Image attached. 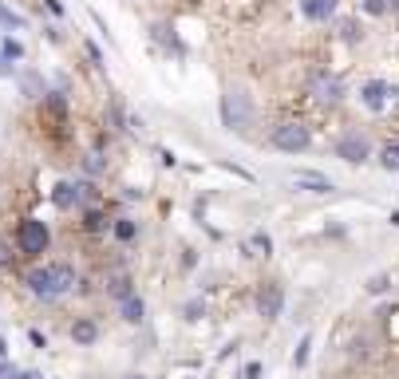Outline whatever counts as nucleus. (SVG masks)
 <instances>
[{"label": "nucleus", "instance_id": "5", "mask_svg": "<svg viewBox=\"0 0 399 379\" xmlns=\"http://www.w3.org/2000/svg\"><path fill=\"white\" fill-rule=\"evenodd\" d=\"M265 143H269L277 154H300V151H308V146H313V126L300 123V118H285V123H277L269 131V138H265Z\"/></svg>", "mask_w": 399, "mask_h": 379}, {"label": "nucleus", "instance_id": "15", "mask_svg": "<svg viewBox=\"0 0 399 379\" xmlns=\"http://www.w3.org/2000/svg\"><path fill=\"white\" fill-rule=\"evenodd\" d=\"M71 344H76V348H91V344H99V324H95L91 316H79V320L71 324Z\"/></svg>", "mask_w": 399, "mask_h": 379}, {"label": "nucleus", "instance_id": "2", "mask_svg": "<svg viewBox=\"0 0 399 379\" xmlns=\"http://www.w3.org/2000/svg\"><path fill=\"white\" fill-rule=\"evenodd\" d=\"M253 123H257L253 95H249L241 84L226 87V91H221V126L233 131V135H249V126H253Z\"/></svg>", "mask_w": 399, "mask_h": 379}, {"label": "nucleus", "instance_id": "36", "mask_svg": "<svg viewBox=\"0 0 399 379\" xmlns=\"http://www.w3.org/2000/svg\"><path fill=\"white\" fill-rule=\"evenodd\" d=\"M28 340H32V344H36V348H48V336H44V332H36V328H32V332H28Z\"/></svg>", "mask_w": 399, "mask_h": 379}, {"label": "nucleus", "instance_id": "3", "mask_svg": "<svg viewBox=\"0 0 399 379\" xmlns=\"http://www.w3.org/2000/svg\"><path fill=\"white\" fill-rule=\"evenodd\" d=\"M12 245H16L20 257H28V261H40L44 253L51 249V229H48V221L24 218L16 226V233H12Z\"/></svg>", "mask_w": 399, "mask_h": 379}, {"label": "nucleus", "instance_id": "24", "mask_svg": "<svg viewBox=\"0 0 399 379\" xmlns=\"http://www.w3.org/2000/svg\"><path fill=\"white\" fill-rule=\"evenodd\" d=\"M182 316H186L190 324H198V320H202V316H206V300H202V296H194V300H186V304H182Z\"/></svg>", "mask_w": 399, "mask_h": 379}, {"label": "nucleus", "instance_id": "11", "mask_svg": "<svg viewBox=\"0 0 399 379\" xmlns=\"http://www.w3.org/2000/svg\"><path fill=\"white\" fill-rule=\"evenodd\" d=\"M297 9L308 24H328V20H336L340 0H297Z\"/></svg>", "mask_w": 399, "mask_h": 379}, {"label": "nucleus", "instance_id": "19", "mask_svg": "<svg viewBox=\"0 0 399 379\" xmlns=\"http://www.w3.org/2000/svg\"><path fill=\"white\" fill-rule=\"evenodd\" d=\"M246 253H253V257H273V237L265 233V229H253V233H249Z\"/></svg>", "mask_w": 399, "mask_h": 379}, {"label": "nucleus", "instance_id": "35", "mask_svg": "<svg viewBox=\"0 0 399 379\" xmlns=\"http://www.w3.org/2000/svg\"><path fill=\"white\" fill-rule=\"evenodd\" d=\"M44 36H48V44H64V36H60V28H56V24L44 28Z\"/></svg>", "mask_w": 399, "mask_h": 379}, {"label": "nucleus", "instance_id": "37", "mask_svg": "<svg viewBox=\"0 0 399 379\" xmlns=\"http://www.w3.org/2000/svg\"><path fill=\"white\" fill-rule=\"evenodd\" d=\"M241 375H246V379H257V375H261V363H246V371H241Z\"/></svg>", "mask_w": 399, "mask_h": 379}, {"label": "nucleus", "instance_id": "38", "mask_svg": "<svg viewBox=\"0 0 399 379\" xmlns=\"http://www.w3.org/2000/svg\"><path fill=\"white\" fill-rule=\"evenodd\" d=\"M388 226H391V229H399V210H391V213H388Z\"/></svg>", "mask_w": 399, "mask_h": 379}, {"label": "nucleus", "instance_id": "33", "mask_svg": "<svg viewBox=\"0 0 399 379\" xmlns=\"http://www.w3.org/2000/svg\"><path fill=\"white\" fill-rule=\"evenodd\" d=\"M44 9H48L51 16H56V20H64V16H68V9H64L60 0H44Z\"/></svg>", "mask_w": 399, "mask_h": 379}, {"label": "nucleus", "instance_id": "22", "mask_svg": "<svg viewBox=\"0 0 399 379\" xmlns=\"http://www.w3.org/2000/svg\"><path fill=\"white\" fill-rule=\"evenodd\" d=\"M340 40H344V44H360V40H364V24H360L356 16L340 20Z\"/></svg>", "mask_w": 399, "mask_h": 379}, {"label": "nucleus", "instance_id": "6", "mask_svg": "<svg viewBox=\"0 0 399 379\" xmlns=\"http://www.w3.org/2000/svg\"><path fill=\"white\" fill-rule=\"evenodd\" d=\"M91 202V186L84 178H60V182L51 186V206L60 213H71V210H87Z\"/></svg>", "mask_w": 399, "mask_h": 379}, {"label": "nucleus", "instance_id": "14", "mask_svg": "<svg viewBox=\"0 0 399 379\" xmlns=\"http://www.w3.org/2000/svg\"><path fill=\"white\" fill-rule=\"evenodd\" d=\"M115 304H119V320L123 324H143L146 320V300L138 293L123 296V300H115Z\"/></svg>", "mask_w": 399, "mask_h": 379}, {"label": "nucleus", "instance_id": "28", "mask_svg": "<svg viewBox=\"0 0 399 379\" xmlns=\"http://www.w3.org/2000/svg\"><path fill=\"white\" fill-rule=\"evenodd\" d=\"M388 285H391V277H388V273H375V277L372 281H368V293H372V296H380V293H388Z\"/></svg>", "mask_w": 399, "mask_h": 379}, {"label": "nucleus", "instance_id": "34", "mask_svg": "<svg viewBox=\"0 0 399 379\" xmlns=\"http://www.w3.org/2000/svg\"><path fill=\"white\" fill-rule=\"evenodd\" d=\"M158 162H162V166H170V170H174V166H178V154H174V151H158Z\"/></svg>", "mask_w": 399, "mask_h": 379}, {"label": "nucleus", "instance_id": "26", "mask_svg": "<svg viewBox=\"0 0 399 379\" xmlns=\"http://www.w3.org/2000/svg\"><path fill=\"white\" fill-rule=\"evenodd\" d=\"M364 16H388V0H360Z\"/></svg>", "mask_w": 399, "mask_h": 379}, {"label": "nucleus", "instance_id": "18", "mask_svg": "<svg viewBox=\"0 0 399 379\" xmlns=\"http://www.w3.org/2000/svg\"><path fill=\"white\" fill-rule=\"evenodd\" d=\"M0 28H4V32H24V28H28V16H20L16 9H9V4L0 0Z\"/></svg>", "mask_w": 399, "mask_h": 379}, {"label": "nucleus", "instance_id": "21", "mask_svg": "<svg viewBox=\"0 0 399 379\" xmlns=\"http://www.w3.org/2000/svg\"><path fill=\"white\" fill-rule=\"evenodd\" d=\"M0 51H4V56H9L12 64H24V59H28V48H24V44H20L12 32H4V36H0Z\"/></svg>", "mask_w": 399, "mask_h": 379}, {"label": "nucleus", "instance_id": "17", "mask_svg": "<svg viewBox=\"0 0 399 379\" xmlns=\"http://www.w3.org/2000/svg\"><path fill=\"white\" fill-rule=\"evenodd\" d=\"M135 281H131V273H111L107 281H103V288H107V296H115V300H123V296H131L135 293Z\"/></svg>", "mask_w": 399, "mask_h": 379}, {"label": "nucleus", "instance_id": "9", "mask_svg": "<svg viewBox=\"0 0 399 379\" xmlns=\"http://www.w3.org/2000/svg\"><path fill=\"white\" fill-rule=\"evenodd\" d=\"M281 312H285V288L277 285V281H265L261 288H257V316H261L265 324L281 320Z\"/></svg>", "mask_w": 399, "mask_h": 379}, {"label": "nucleus", "instance_id": "12", "mask_svg": "<svg viewBox=\"0 0 399 379\" xmlns=\"http://www.w3.org/2000/svg\"><path fill=\"white\" fill-rule=\"evenodd\" d=\"M151 36L170 51V56H178V59L186 56V44L178 40V32H174V24H170V20H154V24H151Z\"/></svg>", "mask_w": 399, "mask_h": 379}, {"label": "nucleus", "instance_id": "1", "mask_svg": "<svg viewBox=\"0 0 399 379\" xmlns=\"http://www.w3.org/2000/svg\"><path fill=\"white\" fill-rule=\"evenodd\" d=\"M76 269L68 261H44V265H32L24 273V285L36 300H64V296L76 288Z\"/></svg>", "mask_w": 399, "mask_h": 379}, {"label": "nucleus", "instance_id": "30", "mask_svg": "<svg viewBox=\"0 0 399 379\" xmlns=\"http://www.w3.org/2000/svg\"><path fill=\"white\" fill-rule=\"evenodd\" d=\"M16 71H20V64H12V59L0 51V79H16Z\"/></svg>", "mask_w": 399, "mask_h": 379}, {"label": "nucleus", "instance_id": "23", "mask_svg": "<svg viewBox=\"0 0 399 379\" xmlns=\"http://www.w3.org/2000/svg\"><path fill=\"white\" fill-rule=\"evenodd\" d=\"M79 166H84V174H91V178H99L103 170H107V158H103L99 151H87L84 154V162H79Z\"/></svg>", "mask_w": 399, "mask_h": 379}, {"label": "nucleus", "instance_id": "7", "mask_svg": "<svg viewBox=\"0 0 399 379\" xmlns=\"http://www.w3.org/2000/svg\"><path fill=\"white\" fill-rule=\"evenodd\" d=\"M308 95H313V103H320V107H340L344 95H348V87H344L340 76H332V71H316V76L308 79Z\"/></svg>", "mask_w": 399, "mask_h": 379}, {"label": "nucleus", "instance_id": "20", "mask_svg": "<svg viewBox=\"0 0 399 379\" xmlns=\"http://www.w3.org/2000/svg\"><path fill=\"white\" fill-rule=\"evenodd\" d=\"M375 158H380V166L388 170V174H399V138L395 143H383L380 151H375Z\"/></svg>", "mask_w": 399, "mask_h": 379}, {"label": "nucleus", "instance_id": "27", "mask_svg": "<svg viewBox=\"0 0 399 379\" xmlns=\"http://www.w3.org/2000/svg\"><path fill=\"white\" fill-rule=\"evenodd\" d=\"M84 51H87V59H91V64H95V71H107V56H103V51H99V48H95V44H91V40H87V44H84Z\"/></svg>", "mask_w": 399, "mask_h": 379}, {"label": "nucleus", "instance_id": "42", "mask_svg": "<svg viewBox=\"0 0 399 379\" xmlns=\"http://www.w3.org/2000/svg\"><path fill=\"white\" fill-rule=\"evenodd\" d=\"M388 12H399V0H388Z\"/></svg>", "mask_w": 399, "mask_h": 379}, {"label": "nucleus", "instance_id": "29", "mask_svg": "<svg viewBox=\"0 0 399 379\" xmlns=\"http://www.w3.org/2000/svg\"><path fill=\"white\" fill-rule=\"evenodd\" d=\"M12 249H16V245H12V237H0V269H9V265H12V257H16Z\"/></svg>", "mask_w": 399, "mask_h": 379}, {"label": "nucleus", "instance_id": "4", "mask_svg": "<svg viewBox=\"0 0 399 379\" xmlns=\"http://www.w3.org/2000/svg\"><path fill=\"white\" fill-rule=\"evenodd\" d=\"M332 154H336L340 162H348V166H368V162L375 158V143L360 126H348V131H340V135L332 138Z\"/></svg>", "mask_w": 399, "mask_h": 379}, {"label": "nucleus", "instance_id": "25", "mask_svg": "<svg viewBox=\"0 0 399 379\" xmlns=\"http://www.w3.org/2000/svg\"><path fill=\"white\" fill-rule=\"evenodd\" d=\"M308 352H313V336L305 332V336H300V344H297V352H293V368H297V371L308 363Z\"/></svg>", "mask_w": 399, "mask_h": 379}, {"label": "nucleus", "instance_id": "16", "mask_svg": "<svg viewBox=\"0 0 399 379\" xmlns=\"http://www.w3.org/2000/svg\"><path fill=\"white\" fill-rule=\"evenodd\" d=\"M111 233H115L119 245H131V241H138V221L131 213H119V218H111Z\"/></svg>", "mask_w": 399, "mask_h": 379}, {"label": "nucleus", "instance_id": "39", "mask_svg": "<svg viewBox=\"0 0 399 379\" xmlns=\"http://www.w3.org/2000/svg\"><path fill=\"white\" fill-rule=\"evenodd\" d=\"M0 360H9V340L0 336Z\"/></svg>", "mask_w": 399, "mask_h": 379}, {"label": "nucleus", "instance_id": "40", "mask_svg": "<svg viewBox=\"0 0 399 379\" xmlns=\"http://www.w3.org/2000/svg\"><path fill=\"white\" fill-rule=\"evenodd\" d=\"M9 371H12V363H9V360H0V379L9 375Z\"/></svg>", "mask_w": 399, "mask_h": 379}, {"label": "nucleus", "instance_id": "8", "mask_svg": "<svg viewBox=\"0 0 399 379\" xmlns=\"http://www.w3.org/2000/svg\"><path fill=\"white\" fill-rule=\"evenodd\" d=\"M391 99H395V87H391L388 79L372 76V79H364V84H360V107L372 111V115H383V111L391 107Z\"/></svg>", "mask_w": 399, "mask_h": 379}, {"label": "nucleus", "instance_id": "41", "mask_svg": "<svg viewBox=\"0 0 399 379\" xmlns=\"http://www.w3.org/2000/svg\"><path fill=\"white\" fill-rule=\"evenodd\" d=\"M123 379H146V375H143V371H127Z\"/></svg>", "mask_w": 399, "mask_h": 379}, {"label": "nucleus", "instance_id": "13", "mask_svg": "<svg viewBox=\"0 0 399 379\" xmlns=\"http://www.w3.org/2000/svg\"><path fill=\"white\" fill-rule=\"evenodd\" d=\"M16 84H20V95L24 99H44L48 95V79H44V71H16Z\"/></svg>", "mask_w": 399, "mask_h": 379}, {"label": "nucleus", "instance_id": "32", "mask_svg": "<svg viewBox=\"0 0 399 379\" xmlns=\"http://www.w3.org/2000/svg\"><path fill=\"white\" fill-rule=\"evenodd\" d=\"M4 379H44V375H40V371H32V368H12Z\"/></svg>", "mask_w": 399, "mask_h": 379}, {"label": "nucleus", "instance_id": "10", "mask_svg": "<svg viewBox=\"0 0 399 379\" xmlns=\"http://www.w3.org/2000/svg\"><path fill=\"white\" fill-rule=\"evenodd\" d=\"M293 190H300V194H332L336 182L328 174H320V170H293Z\"/></svg>", "mask_w": 399, "mask_h": 379}, {"label": "nucleus", "instance_id": "31", "mask_svg": "<svg viewBox=\"0 0 399 379\" xmlns=\"http://www.w3.org/2000/svg\"><path fill=\"white\" fill-rule=\"evenodd\" d=\"M218 166H221V170H226V174H233V178H246V182H257V178H253V174H249V170H246V166H233V162H218Z\"/></svg>", "mask_w": 399, "mask_h": 379}]
</instances>
